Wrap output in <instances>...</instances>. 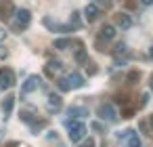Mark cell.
Here are the masks:
<instances>
[{
	"instance_id": "1",
	"label": "cell",
	"mask_w": 153,
	"mask_h": 147,
	"mask_svg": "<svg viewBox=\"0 0 153 147\" xmlns=\"http://www.w3.org/2000/svg\"><path fill=\"white\" fill-rule=\"evenodd\" d=\"M67 130H69L71 143H80V141L84 139V134H86V126H84V122H80L78 118L67 120Z\"/></svg>"
},
{
	"instance_id": "2",
	"label": "cell",
	"mask_w": 153,
	"mask_h": 147,
	"mask_svg": "<svg viewBox=\"0 0 153 147\" xmlns=\"http://www.w3.org/2000/svg\"><path fill=\"white\" fill-rule=\"evenodd\" d=\"M99 118L105 120V122H115L117 120V111L111 103H101L99 105Z\"/></svg>"
},
{
	"instance_id": "3",
	"label": "cell",
	"mask_w": 153,
	"mask_h": 147,
	"mask_svg": "<svg viewBox=\"0 0 153 147\" xmlns=\"http://www.w3.org/2000/svg\"><path fill=\"white\" fill-rule=\"evenodd\" d=\"M15 19H17L15 28H17V30H25V28L32 23V13H30L27 9H19V11H15Z\"/></svg>"
},
{
	"instance_id": "4",
	"label": "cell",
	"mask_w": 153,
	"mask_h": 147,
	"mask_svg": "<svg viewBox=\"0 0 153 147\" xmlns=\"http://www.w3.org/2000/svg\"><path fill=\"white\" fill-rule=\"evenodd\" d=\"M40 84H42L40 76H27V80L21 84V95H30V93L38 90V88H40Z\"/></svg>"
},
{
	"instance_id": "5",
	"label": "cell",
	"mask_w": 153,
	"mask_h": 147,
	"mask_svg": "<svg viewBox=\"0 0 153 147\" xmlns=\"http://www.w3.org/2000/svg\"><path fill=\"white\" fill-rule=\"evenodd\" d=\"M15 84V74L13 69L4 67V69H0V88H11Z\"/></svg>"
},
{
	"instance_id": "6",
	"label": "cell",
	"mask_w": 153,
	"mask_h": 147,
	"mask_svg": "<svg viewBox=\"0 0 153 147\" xmlns=\"http://www.w3.org/2000/svg\"><path fill=\"white\" fill-rule=\"evenodd\" d=\"M84 19L88 21V23H92V21H97L99 19V15H101V9H99V4H94V2H90V4H86L84 7Z\"/></svg>"
},
{
	"instance_id": "7",
	"label": "cell",
	"mask_w": 153,
	"mask_h": 147,
	"mask_svg": "<svg viewBox=\"0 0 153 147\" xmlns=\"http://www.w3.org/2000/svg\"><path fill=\"white\" fill-rule=\"evenodd\" d=\"M115 25H117L120 30H130V28H132V17H130L128 13H117V15H115Z\"/></svg>"
},
{
	"instance_id": "8",
	"label": "cell",
	"mask_w": 153,
	"mask_h": 147,
	"mask_svg": "<svg viewBox=\"0 0 153 147\" xmlns=\"http://www.w3.org/2000/svg\"><path fill=\"white\" fill-rule=\"evenodd\" d=\"M67 82H69V88H82L86 82H84V76L82 74H78V72H71L69 76H67Z\"/></svg>"
},
{
	"instance_id": "9",
	"label": "cell",
	"mask_w": 153,
	"mask_h": 147,
	"mask_svg": "<svg viewBox=\"0 0 153 147\" xmlns=\"http://www.w3.org/2000/svg\"><path fill=\"white\" fill-rule=\"evenodd\" d=\"M46 107H48V111H59L61 107H63V99L59 97V95H48V103H46Z\"/></svg>"
},
{
	"instance_id": "10",
	"label": "cell",
	"mask_w": 153,
	"mask_h": 147,
	"mask_svg": "<svg viewBox=\"0 0 153 147\" xmlns=\"http://www.w3.org/2000/svg\"><path fill=\"white\" fill-rule=\"evenodd\" d=\"M13 105H15V97L13 95L4 97V101H2V116H4V120L13 113Z\"/></svg>"
},
{
	"instance_id": "11",
	"label": "cell",
	"mask_w": 153,
	"mask_h": 147,
	"mask_svg": "<svg viewBox=\"0 0 153 147\" xmlns=\"http://www.w3.org/2000/svg\"><path fill=\"white\" fill-rule=\"evenodd\" d=\"M115 38V28L113 25H103L101 28V40H113Z\"/></svg>"
},
{
	"instance_id": "12",
	"label": "cell",
	"mask_w": 153,
	"mask_h": 147,
	"mask_svg": "<svg viewBox=\"0 0 153 147\" xmlns=\"http://www.w3.org/2000/svg\"><path fill=\"white\" fill-rule=\"evenodd\" d=\"M53 46H55L57 51H67V49L71 46V40H69V38H57Z\"/></svg>"
},
{
	"instance_id": "13",
	"label": "cell",
	"mask_w": 153,
	"mask_h": 147,
	"mask_svg": "<svg viewBox=\"0 0 153 147\" xmlns=\"http://www.w3.org/2000/svg\"><path fill=\"white\" fill-rule=\"evenodd\" d=\"M74 59H76V63H80V65H84L86 61H88V53H86V49H78L76 51V55H74Z\"/></svg>"
},
{
	"instance_id": "14",
	"label": "cell",
	"mask_w": 153,
	"mask_h": 147,
	"mask_svg": "<svg viewBox=\"0 0 153 147\" xmlns=\"http://www.w3.org/2000/svg\"><path fill=\"white\" fill-rule=\"evenodd\" d=\"M126 143H128V147H143L140 145V139H138V134L134 130H130V134L126 137Z\"/></svg>"
},
{
	"instance_id": "15",
	"label": "cell",
	"mask_w": 153,
	"mask_h": 147,
	"mask_svg": "<svg viewBox=\"0 0 153 147\" xmlns=\"http://www.w3.org/2000/svg\"><path fill=\"white\" fill-rule=\"evenodd\" d=\"M69 116H74V118H84V116H88V109L74 105V107H69Z\"/></svg>"
},
{
	"instance_id": "16",
	"label": "cell",
	"mask_w": 153,
	"mask_h": 147,
	"mask_svg": "<svg viewBox=\"0 0 153 147\" xmlns=\"http://www.w3.org/2000/svg\"><path fill=\"white\" fill-rule=\"evenodd\" d=\"M57 86H59V90H61V93H67V90H71V88H69V82H67V78H59V80H57Z\"/></svg>"
},
{
	"instance_id": "17",
	"label": "cell",
	"mask_w": 153,
	"mask_h": 147,
	"mask_svg": "<svg viewBox=\"0 0 153 147\" xmlns=\"http://www.w3.org/2000/svg\"><path fill=\"white\" fill-rule=\"evenodd\" d=\"M138 78H140V74H138V72H130V74L126 76L128 84H136V82H138Z\"/></svg>"
},
{
	"instance_id": "18",
	"label": "cell",
	"mask_w": 153,
	"mask_h": 147,
	"mask_svg": "<svg viewBox=\"0 0 153 147\" xmlns=\"http://www.w3.org/2000/svg\"><path fill=\"white\" fill-rule=\"evenodd\" d=\"M19 120H21V122H25V124H32V122H34V118H32V113H30V111H21V113H19Z\"/></svg>"
},
{
	"instance_id": "19",
	"label": "cell",
	"mask_w": 153,
	"mask_h": 147,
	"mask_svg": "<svg viewBox=\"0 0 153 147\" xmlns=\"http://www.w3.org/2000/svg\"><path fill=\"white\" fill-rule=\"evenodd\" d=\"M71 25L74 28H80L82 23H80V13H71Z\"/></svg>"
},
{
	"instance_id": "20",
	"label": "cell",
	"mask_w": 153,
	"mask_h": 147,
	"mask_svg": "<svg viewBox=\"0 0 153 147\" xmlns=\"http://www.w3.org/2000/svg\"><path fill=\"white\" fill-rule=\"evenodd\" d=\"M90 128H92V130H97V132H105V126H103L101 122H92V124H90Z\"/></svg>"
},
{
	"instance_id": "21",
	"label": "cell",
	"mask_w": 153,
	"mask_h": 147,
	"mask_svg": "<svg viewBox=\"0 0 153 147\" xmlns=\"http://www.w3.org/2000/svg\"><path fill=\"white\" fill-rule=\"evenodd\" d=\"M113 53H115V55H120V53H126V44H124V42H120V44H115V49H113Z\"/></svg>"
},
{
	"instance_id": "22",
	"label": "cell",
	"mask_w": 153,
	"mask_h": 147,
	"mask_svg": "<svg viewBox=\"0 0 153 147\" xmlns=\"http://www.w3.org/2000/svg\"><path fill=\"white\" fill-rule=\"evenodd\" d=\"M61 67H63L61 61H51V63H48V69H61Z\"/></svg>"
},
{
	"instance_id": "23",
	"label": "cell",
	"mask_w": 153,
	"mask_h": 147,
	"mask_svg": "<svg viewBox=\"0 0 153 147\" xmlns=\"http://www.w3.org/2000/svg\"><path fill=\"white\" fill-rule=\"evenodd\" d=\"M132 116H134V109H132V107H126V109L122 111V118H132Z\"/></svg>"
},
{
	"instance_id": "24",
	"label": "cell",
	"mask_w": 153,
	"mask_h": 147,
	"mask_svg": "<svg viewBox=\"0 0 153 147\" xmlns=\"http://www.w3.org/2000/svg\"><path fill=\"white\" fill-rule=\"evenodd\" d=\"M86 69H88V74L92 76V74H97V67H94V63H88L86 61Z\"/></svg>"
},
{
	"instance_id": "25",
	"label": "cell",
	"mask_w": 153,
	"mask_h": 147,
	"mask_svg": "<svg viewBox=\"0 0 153 147\" xmlns=\"http://www.w3.org/2000/svg\"><path fill=\"white\" fill-rule=\"evenodd\" d=\"M94 4H101V7H105V9H109L111 7V0H97Z\"/></svg>"
},
{
	"instance_id": "26",
	"label": "cell",
	"mask_w": 153,
	"mask_h": 147,
	"mask_svg": "<svg viewBox=\"0 0 153 147\" xmlns=\"http://www.w3.org/2000/svg\"><path fill=\"white\" fill-rule=\"evenodd\" d=\"M78 147H94V141H92V139H86V141H84V143H80Z\"/></svg>"
},
{
	"instance_id": "27",
	"label": "cell",
	"mask_w": 153,
	"mask_h": 147,
	"mask_svg": "<svg viewBox=\"0 0 153 147\" xmlns=\"http://www.w3.org/2000/svg\"><path fill=\"white\" fill-rule=\"evenodd\" d=\"M147 101H149V95L145 93V95L140 97V103H138V107H145V105H147Z\"/></svg>"
},
{
	"instance_id": "28",
	"label": "cell",
	"mask_w": 153,
	"mask_h": 147,
	"mask_svg": "<svg viewBox=\"0 0 153 147\" xmlns=\"http://www.w3.org/2000/svg\"><path fill=\"white\" fill-rule=\"evenodd\" d=\"M7 57H9V51L4 46H0V59H7Z\"/></svg>"
},
{
	"instance_id": "29",
	"label": "cell",
	"mask_w": 153,
	"mask_h": 147,
	"mask_svg": "<svg viewBox=\"0 0 153 147\" xmlns=\"http://www.w3.org/2000/svg\"><path fill=\"white\" fill-rule=\"evenodd\" d=\"M7 34H9V32H7L4 28H0V42H2V40H7Z\"/></svg>"
},
{
	"instance_id": "30",
	"label": "cell",
	"mask_w": 153,
	"mask_h": 147,
	"mask_svg": "<svg viewBox=\"0 0 153 147\" xmlns=\"http://www.w3.org/2000/svg\"><path fill=\"white\" fill-rule=\"evenodd\" d=\"M140 4H145V7H151V4H153V0H140Z\"/></svg>"
},
{
	"instance_id": "31",
	"label": "cell",
	"mask_w": 153,
	"mask_h": 147,
	"mask_svg": "<svg viewBox=\"0 0 153 147\" xmlns=\"http://www.w3.org/2000/svg\"><path fill=\"white\" fill-rule=\"evenodd\" d=\"M149 124H151V130H153V113L149 116Z\"/></svg>"
},
{
	"instance_id": "32",
	"label": "cell",
	"mask_w": 153,
	"mask_h": 147,
	"mask_svg": "<svg viewBox=\"0 0 153 147\" xmlns=\"http://www.w3.org/2000/svg\"><path fill=\"white\" fill-rule=\"evenodd\" d=\"M149 57H151V59H153V46H151V49H149Z\"/></svg>"
},
{
	"instance_id": "33",
	"label": "cell",
	"mask_w": 153,
	"mask_h": 147,
	"mask_svg": "<svg viewBox=\"0 0 153 147\" xmlns=\"http://www.w3.org/2000/svg\"><path fill=\"white\" fill-rule=\"evenodd\" d=\"M151 90H153V74H151Z\"/></svg>"
}]
</instances>
